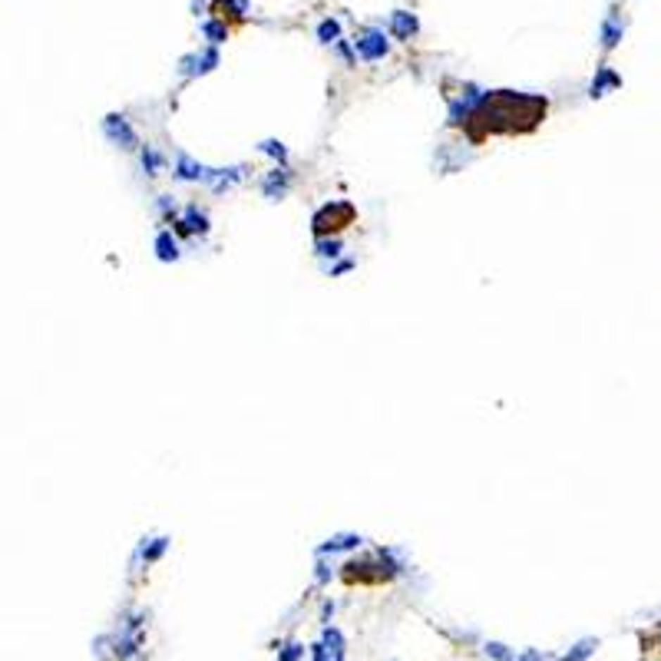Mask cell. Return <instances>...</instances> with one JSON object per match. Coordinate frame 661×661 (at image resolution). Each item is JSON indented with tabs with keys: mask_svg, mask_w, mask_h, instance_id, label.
I'll list each match as a JSON object with an SVG mask.
<instances>
[{
	"mask_svg": "<svg viewBox=\"0 0 661 661\" xmlns=\"http://www.w3.org/2000/svg\"><path fill=\"white\" fill-rule=\"evenodd\" d=\"M304 658V648L298 645V641H291V645H284L282 655H278V661H301Z\"/></svg>",
	"mask_w": 661,
	"mask_h": 661,
	"instance_id": "14",
	"label": "cell"
},
{
	"mask_svg": "<svg viewBox=\"0 0 661 661\" xmlns=\"http://www.w3.org/2000/svg\"><path fill=\"white\" fill-rule=\"evenodd\" d=\"M206 172H208L206 165L196 163V159L185 156V152L175 159V165H172V175L179 179V182H206Z\"/></svg>",
	"mask_w": 661,
	"mask_h": 661,
	"instance_id": "3",
	"label": "cell"
},
{
	"mask_svg": "<svg viewBox=\"0 0 661 661\" xmlns=\"http://www.w3.org/2000/svg\"><path fill=\"white\" fill-rule=\"evenodd\" d=\"M358 546H364V536H358V532H341V536H331L325 546H317V555L344 553V549H358Z\"/></svg>",
	"mask_w": 661,
	"mask_h": 661,
	"instance_id": "6",
	"label": "cell"
},
{
	"mask_svg": "<svg viewBox=\"0 0 661 661\" xmlns=\"http://www.w3.org/2000/svg\"><path fill=\"white\" fill-rule=\"evenodd\" d=\"M103 130H106V136L113 142H120L122 149H136L139 146V136H136V130L130 126V120L126 116H120V113H109L106 122H103Z\"/></svg>",
	"mask_w": 661,
	"mask_h": 661,
	"instance_id": "1",
	"label": "cell"
},
{
	"mask_svg": "<svg viewBox=\"0 0 661 661\" xmlns=\"http://www.w3.org/2000/svg\"><path fill=\"white\" fill-rule=\"evenodd\" d=\"M486 655H493V658H499V661H512V658H516L506 645H496V641H489V645H486Z\"/></svg>",
	"mask_w": 661,
	"mask_h": 661,
	"instance_id": "15",
	"label": "cell"
},
{
	"mask_svg": "<svg viewBox=\"0 0 661 661\" xmlns=\"http://www.w3.org/2000/svg\"><path fill=\"white\" fill-rule=\"evenodd\" d=\"M172 225H175V232H179V235H206V232H208V218L202 215L196 206H189V208H185V215L175 218Z\"/></svg>",
	"mask_w": 661,
	"mask_h": 661,
	"instance_id": "4",
	"label": "cell"
},
{
	"mask_svg": "<svg viewBox=\"0 0 661 661\" xmlns=\"http://www.w3.org/2000/svg\"><path fill=\"white\" fill-rule=\"evenodd\" d=\"M245 179V165H232V169H208L206 172V182L212 185V192H225L232 189L235 182Z\"/></svg>",
	"mask_w": 661,
	"mask_h": 661,
	"instance_id": "2",
	"label": "cell"
},
{
	"mask_svg": "<svg viewBox=\"0 0 661 661\" xmlns=\"http://www.w3.org/2000/svg\"><path fill=\"white\" fill-rule=\"evenodd\" d=\"M163 165H165V159L152 149V146H146V149H142V169H146V175H159V169H163Z\"/></svg>",
	"mask_w": 661,
	"mask_h": 661,
	"instance_id": "9",
	"label": "cell"
},
{
	"mask_svg": "<svg viewBox=\"0 0 661 661\" xmlns=\"http://www.w3.org/2000/svg\"><path fill=\"white\" fill-rule=\"evenodd\" d=\"M334 37H337V27H334V23H325V27H321V40H325V44H331Z\"/></svg>",
	"mask_w": 661,
	"mask_h": 661,
	"instance_id": "17",
	"label": "cell"
},
{
	"mask_svg": "<svg viewBox=\"0 0 661 661\" xmlns=\"http://www.w3.org/2000/svg\"><path fill=\"white\" fill-rule=\"evenodd\" d=\"M206 33H208V37H212V40H215V44H218V40H222V37H225V27H218V23H208V27H206Z\"/></svg>",
	"mask_w": 661,
	"mask_h": 661,
	"instance_id": "16",
	"label": "cell"
},
{
	"mask_svg": "<svg viewBox=\"0 0 661 661\" xmlns=\"http://www.w3.org/2000/svg\"><path fill=\"white\" fill-rule=\"evenodd\" d=\"M354 268V261H341V265H334V268H327L331 275H344V271H351Z\"/></svg>",
	"mask_w": 661,
	"mask_h": 661,
	"instance_id": "18",
	"label": "cell"
},
{
	"mask_svg": "<svg viewBox=\"0 0 661 661\" xmlns=\"http://www.w3.org/2000/svg\"><path fill=\"white\" fill-rule=\"evenodd\" d=\"M156 258L159 261L179 258V241L172 239V232H159V235H156Z\"/></svg>",
	"mask_w": 661,
	"mask_h": 661,
	"instance_id": "8",
	"label": "cell"
},
{
	"mask_svg": "<svg viewBox=\"0 0 661 661\" xmlns=\"http://www.w3.org/2000/svg\"><path fill=\"white\" fill-rule=\"evenodd\" d=\"M288 185H291V172H288V165H278V169H271L268 179L261 182V192H265V199H282L284 192H288Z\"/></svg>",
	"mask_w": 661,
	"mask_h": 661,
	"instance_id": "5",
	"label": "cell"
},
{
	"mask_svg": "<svg viewBox=\"0 0 661 661\" xmlns=\"http://www.w3.org/2000/svg\"><path fill=\"white\" fill-rule=\"evenodd\" d=\"M258 152H265V156H271V159H278L282 165H288V149H284V142L278 139H265L258 146Z\"/></svg>",
	"mask_w": 661,
	"mask_h": 661,
	"instance_id": "10",
	"label": "cell"
},
{
	"mask_svg": "<svg viewBox=\"0 0 661 661\" xmlns=\"http://www.w3.org/2000/svg\"><path fill=\"white\" fill-rule=\"evenodd\" d=\"M592 648H596V641H582V645H575V648L569 651L562 661H582L586 655H592Z\"/></svg>",
	"mask_w": 661,
	"mask_h": 661,
	"instance_id": "13",
	"label": "cell"
},
{
	"mask_svg": "<svg viewBox=\"0 0 661 661\" xmlns=\"http://www.w3.org/2000/svg\"><path fill=\"white\" fill-rule=\"evenodd\" d=\"M165 546H169V539H152L149 549L142 546V559H146V562H156V559L165 553Z\"/></svg>",
	"mask_w": 661,
	"mask_h": 661,
	"instance_id": "12",
	"label": "cell"
},
{
	"mask_svg": "<svg viewBox=\"0 0 661 661\" xmlns=\"http://www.w3.org/2000/svg\"><path fill=\"white\" fill-rule=\"evenodd\" d=\"M315 248L321 258H337L341 255V239H317Z\"/></svg>",
	"mask_w": 661,
	"mask_h": 661,
	"instance_id": "11",
	"label": "cell"
},
{
	"mask_svg": "<svg viewBox=\"0 0 661 661\" xmlns=\"http://www.w3.org/2000/svg\"><path fill=\"white\" fill-rule=\"evenodd\" d=\"M358 50L364 60H377V56L387 53V40H384L380 33H367L364 40H358Z\"/></svg>",
	"mask_w": 661,
	"mask_h": 661,
	"instance_id": "7",
	"label": "cell"
}]
</instances>
